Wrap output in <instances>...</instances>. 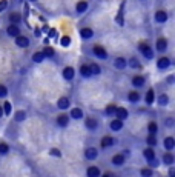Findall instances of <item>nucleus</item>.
<instances>
[{
	"label": "nucleus",
	"instance_id": "nucleus-14",
	"mask_svg": "<svg viewBox=\"0 0 175 177\" xmlns=\"http://www.w3.org/2000/svg\"><path fill=\"white\" fill-rule=\"evenodd\" d=\"M166 48H168V40H166V39H158V42H157L158 51L163 53V51H166Z\"/></svg>",
	"mask_w": 175,
	"mask_h": 177
},
{
	"label": "nucleus",
	"instance_id": "nucleus-34",
	"mask_svg": "<svg viewBox=\"0 0 175 177\" xmlns=\"http://www.w3.org/2000/svg\"><path fill=\"white\" fill-rule=\"evenodd\" d=\"M89 70H91V74H100V72H102L100 66H98V65H95V63H92V65L89 66Z\"/></svg>",
	"mask_w": 175,
	"mask_h": 177
},
{
	"label": "nucleus",
	"instance_id": "nucleus-53",
	"mask_svg": "<svg viewBox=\"0 0 175 177\" xmlns=\"http://www.w3.org/2000/svg\"><path fill=\"white\" fill-rule=\"evenodd\" d=\"M103 177H111V176H109V174H105V176H103Z\"/></svg>",
	"mask_w": 175,
	"mask_h": 177
},
{
	"label": "nucleus",
	"instance_id": "nucleus-6",
	"mask_svg": "<svg viewBox=\"0 0 175 177\" xmlns=\"http://www.w3.org/2000/svg\"><path fill=\"white\" fill-rule=\"evenodd\" d=\"M169 65H171V60H169L168 57H161V59L157 62V66L160 68V70H166Z\"/></svg>",
	"mask_w": 175,
	"mask_h": 177
},
{
	"label": "nucleus",
	"instance_id": "nucleus-38",
	"mask_svg": "<svg viewBox=\"0 0 175 177\" xmlns=\"http://www.w3.org/2000/svg\"><path fill=\"white\" fill-rule=\"evenodd\" d=\"M2 109L5 111V114H6V116H9V114H11V109H12V108H11V103H9V102H5V105H3Z\"/></svg>",
	"mask_w": 175,
	"mask_h": 177
},
{
	"label": "nucleus",
	"instance_id": "nucleus-24",
	"mask_svg": "<svg viewBox=\"0 0 175 177\" xmlns=\"http://www.w3.org/2000/svg\"><path fill=\"white\" fill-rule=\"evenodd\" d=\"M128 99H129V102L135 103V102H138V100H140V94H138V92H135V91H132V92H129Z\"/></svg>",
	"mask_w": 175,
	"mask_h": 177
},
{
	"label": "nucleus",
	"instance_id": "nucleus-19",
	"mask_svg": "<svg viewBox=\"0 0 175 177\" xmlns=\"http://www.w3.org/2000/svg\"><path fill=\"white\" fill-rule=\"evenodd\" d=\"M132 85H134V86H137V88H140V86H143V85H144V79H143L141 75L134 77V79H132Z\"/></svg>",
	"mask_w": 175,
	"mask_h": 177
},
{
	"label": "nucleus",
	"instance_id": "nucleus-18",
	"mask_svg": "<svg viewBox=\"0 0 175 177\" xmlns=\"http://www.w3.org/2000/svg\"><path fill=\"white\" fill-rule=\"evenodd\" d=\"M71 117L78 120V119H82V117H83V111H82L80 108H74V109L71 111Z\"/></svg>",
	"mask_w": 175,
	"mask_h": 177
},
{
	"label": "nucleus",
	"instance_id": "nucleus-13",
	"mask_svg": "<svg viewBox=\"0 0 175 177\" xmlns=\"http://www.w3.org/2000/svg\"><path fill=\"white\" fill-rule=\"evenodd\" d=\"M74 74H75V71H74V68H71V66H68V68L63 70V77H65L66 80H72V79H74Z\"/></svg>",
	"mask_w": 175,
	"mask_h": 177
},
{
	"label": "nucleus",
	"instance_id": "nucleus-7",
	"mask_svg": "<svg viewBox=\"0 0 175 177\" xmlns=\"http://www.w3.org/2000/svg\"><path fill=\"white\" fill-rule=\"evenodd\" d=\"M94 54H95L98 59H103V60L108 59V53H106L102 46H95V48H94Z\"/></svg>",
	"mask_w": 175,
	"mask_h": 177
},
{
	"label": "nucleus",
	"instance_id": "nucleus-44",
	"mask_svg": "<svg viewBox=\"0 0 175 177\" xmlns=\"http://www.w3.org/2000/svg\"><path fill=\"white\" fill-rule=\"evenodd\" d=\"M6 94H8V89H6V86L0 85V97H5Z\"/></svg>",
	"mask_w": 175,
	"mask_h": 177
},
{
	"label": "nucleus",
	"instance_id": "nucleus-21",
	"mask_svg": "<svg viewBox=\"0 0 175 177\" xmlns=\"http://www.w3.org/2000/svg\"><path fill=\"white\" fill-rule=\"evenodd\" d=\"M80 35H82L83 39H91V37L94 35V33H92L91 28H83V29L80 31Z\"/></svg>",
	"mask_w": 175,
	"mask_h": 177
},
{
	"label": "nucleus",
	"instance_id": "nucleus-37",
	"mask_svg": "<svg viewBox=\"0 0 175 177\" xmlns=\"http://www.w3.org/2000/svg\"><path fill=\"white\" fill-rule=\"evenodd\" d=\"M123 8H124V3H122L120 13H118V16H117V23H118V25H123V23H124V22H123Z\"/></svg>",
	"mask_w": 175,
	"mask_h": 177
},
{
	"label": "nucleus",
	"instance_id": "nucleus-35",
	"mask_svg": "<svg viewBox=\"0 0 175 177\" xmlns=\"http://www.w3.org/2000/svg\"><path fill=\"white\" fill-rule=\"evenodd\" d=\"M129 65H131L132 68H135V70H137V68H140V66H141V65H140V62H138V60H137L135 57H132V59L129 60Z\"/></svg>",
	"mask_w": 175,
	"mask_h": 177
},
{
	"label": "nucleus",
	"instance_id": "nucleus-28",
	"mask_svg": "<svg viewBox=\"0 0 175 177\" xmlns=\"http://www.w3.org/2000/svg\"><path fill=\"white\" fill-rule=\"evenodd\" d=\"M115 143V140L112 139V137H105L103 140H102V146L103 148H108V146H111V145H114Z\"/></svg>",
	"mask_w": 175,
	"mask_h": 177
},
{
	"label": "nucleus",
	"instance_id": "nucleus-30",
	"mask_svg": "<svg viewBox=\"0 0 175 177\" xmlns=\"http://www.w3.org/2000/svg\"><path fill=\"white\" fill-rule=\"evenodd\" d=\"M140 174H141V177H152L154 176V173H152L151 168H143L140 171Z\"/></svg>",
	"mask_w": 175,
	"mask_h": 177
},
{
	"label": "nucleus",
	"instance_id": "nucleus-29",
	"mask_svg": "<svg viewBox=\"0 0 175 177\" xmlns=\"http://www.w3.org/2000/svg\"><path fill=\"white\" fill-rule=\"evenodd\" d=\"M164 146H166V149H172L175 146V140L172 137H168V139L164 140Z\"/></svg>",
	"mask_w": 175,
	"mask_h": 177
},
{
	"label": "nucleus",
	"instance_id": "nucleus-17",
	"mask_svg": "<svg viewBox=\"0 0 175 177\" xmlns=\"http://www.w3.org/2000/svg\"><path fill=\"white\" fill-rule=\"evenodd\" d=\"M97 126H98V122H97L95 119H86V128L88 129L94 131V129H97Z\"/></svg>",
	"mask_w": 175,
	"mask_h": 177
},
{
	"label": "nucleus",
	"instance_id": "nucleus-9",
	"mask_svg": "<svg viewBox=\"0 0 175 177\" xmlns=\"http://www.w3.org/2000/svg\"><path fill=\"white\" fill-rule=\"evenodd\" d=\"M143 154H144V157H146V160H148V162H151V160H155V151H154L151 146H149V148H146Z\"/></svg>",
	"mask_w": 175,
	"mask_h": 177
},
{
	"label": "nucleus",
	"instance_id": "nucleus-33",
	"mask_svg": "<svg viewBox=\"0 0 175 177\" xmlns=\"http://www.w3.org/2000/svg\"><path fill=\"white\" fill-rule=\"evenodd\" d=\"M148 129H149V136H154L157 133V123L155 122H151L149 126H148Z\"/></svg>",
	"mask_w": 175,
	"mask_h": 177
},
{
	"label": "nucleus",
	"instance_id": "nucleus-50",
	"mask_svg": "<svg viewBox=\"0 0 175 177\" xmlns=\"http://www.w3.org/2000/svg\"><path fill=\"white\" fill-rule=\"evenodd\" d=\"M169 177H175V171H174V168H171V171H169Z\"/></svg>",
	"mask_w": 175,
	"mask_h": 177
},
{
	"label": "nucleus",
	"instance_id": "nucleus-42",
	"mask_svg": "<svg viewBox=\"0 0 175 177\" xmlns=\"http://www.w3.org/2000/svg\"><path fill=\"white\" fill-rule=\"evenodd\" d=\"M49 154H51V156H54V157H60V156H62V154H60V151H58L57 148H51Z\"/></svg>",
	"mask_w": 175,
	"mask_h": 177
},
{
	"label": "nucleus",
	"instance_id": "nucleus-16",
	"mask_svg": "<svg viewBox=\"0 0 175 177\" xmlns=\"http://www.w3.org/2000/svg\"><path fill=\"white\" fill-rule=\"evenodd\" d=\"M122 128H123V122H122V120L114 119V120L111 122V129H114V131H120Z\"/></svg>",
	"mask_w": 175,
	"mask_h": 177
},
{
	"label": "nucleus",
	"instance_id": "nucleus-45",
	"mask_svg": "<svg viewBox=\"0 0 175 177\" xmlns=\"http://www.w3.org/2000/svg\"><path fill=\"white\" fill-rule=\"evenodd\" d=\"M6 6H8V2H6V0H0V13H2V11H5V9H6Z\"/></svg>",
	"mask_w": 175,
	"mask_h": 177
},
{
	"label": "nucleus",
	"instance_id": "nucleus-54",
	"mask_svg": "<svg viewBox=\"0 0 175 177\" xmlns=\"http://www.w3.org/2000/svg\"><path fill=\"white\" fill-rule=\"evenodd\" d=\"M29 2H35V0H29Z\"/></svg>",
	"mask_w": 175,
	"mask_h": 177
},
{
	"label": "nucleus",
	"instance_id": "nucleus-31",
	"mask_svg": "<svg viewBox=\"0 0 175 177\" xmlns=\"http://www.w3.org/2000/svg\"><path fill=\"white\" fill-rule=\"evenodd\" d=\"M60 43H62V46L63 48H68L71 45V37H68V35H63L62 37V40H60Z\"/></svg>",
	"mask_w": 175,
	"mask_h": 177
},
{
	"label": "nucleus",
	"instance_id": "nucleus-48",
	"mask_svg": "<svg viewBox=\"0 0 175 177\" xmlns=\"http://www.w3.org/2000/svg\"><path fill=\"white\" fill-rule=\"evenodd\" d=\"M55 35H57V31H55V29H49V37L52 39V37H55Z\"/></svg>",
	"mask_w": 175,
	"mask_h": 177
},
{
	"label": "nucleus",
	"instance_id": "nucleus-4",
	"mask_svg": "<svg viewBox=\"0 0 175 177\" xmlns=\"http://www.w3.org/2000/svg\"><path fill=\"white\" fill-rule=\"evenodd\" d=\"M115 116H117L118 120L123 122V120L128 117V109H126V108H117V109H115Z\"/></svg>",
	"mask_w": 175,
	"mask_h": 177
},
{
	"label": "nucleus",
	"instance_id": "nucleus-11",
	"mask_svg": "<svg viewBox=\"0 0 175 177\" xmlns=\"http://www.w3.org/2000/svg\"><path fill=\"white\" fill-rule=\"evenodd\" d=\"M57 106H58L60 109H68V108H69V99H68V97H62V99H58Z\"/></svg>",
	"mask_w": 175,
	"mask_h": 177
},
{
	"label": "nucleus",
	"instance_id": "nucleus-3",
	"mask_svg": "<svg viewBox=\"0 0 175 177\" xmlns=\"http://www.w3.org/2000/svg\"><path fill=\"white\" fill-rule=\"evenodd\" d=\"M126 65H128V62H126V59H123V57H117V59L114 60V66H115L117 70H124Z\"/></svg>",
	"mask_w": 175,
	"mask_h": 177
},
{
	"label": "nucleus",
	"instance_id": "nucleus-36",
	"mask_svg": "<svg viewBox=\"0 0 175 177\" xmlns=\"http://www.w3.org/2000/svg\"><path fill=\"white\" fill-rule=\"evenodd\" d=\"M168 102H169V99H168V96H164V94H161L160 97H158V103L163 106V105H168Z\"/></svg>",
	"mask_w": 175,
	"mask_h": 177
},
{
	"label": "nucleus",
	"instance_id": "nucleus-22",
	"mask_svg": "<svg viewBox=\"0 0 175 177\" xmlns=\"http://www.w3.org/2000/svg\"><path fill=\"white\" fill-rule=\"evenodd\" d=\"M43 60H45V54L42 53V51L34 53V55H32V62H35V63H40V62H43Z\"/></svg>",
	"mask_w": 175,
	"mask_h": 177
},
{
	"label": "nucleus",
	"instance_id": "nucleus-23",
	"mask_svg": "<svg viewBox=\"0 0 175 177\" xmlns=\"http://www.w3.org/2000/svg\"><path fill=\"white\" fill-rule=\"evenodd\" d=\"M112 163H114V165H123V163H124V156H123V154L114 156V157H112Z\"/></svg>",
	"mask_w": 175,
	"mask_h": 177
},
{
	"label": "nucleus",
	"instance_id": "nucleus-52",
	"mask_svg": "<svg viewBox=\"0 0 175 177\" xmlns=\"http://www.w3.org/2000/svg\"><path fill=\"white\" fill-rule=\"evenodd\" d=\"M3 116V109H2V106H0V117Z\"/></svg>",
	"mask_w": 175,
	"mask_h": 177
},
{
	"label": "nucleus",
	"instance_id": "nucleus-25",
	"mask_svg": "<svg viewBox=\"0 0 175 177\" xmlns=\"http://www.w3.org/2000/svg\"><path fill=\"white\" fill-rule=\"evenodd\" d=\"M154 99H155V94H154L152 89H149L148 94H146V103H148V105H152V103H154Z\"/></svg>",
	"mask_w": 175,
	"mask_h": 177
},
{
	"label": "nucleus",
	"instance_id": "nucleus-5",
	"mask_svg": "<svg viewBox=\"0 0 175 177\" xmlns=\"http://www.w3.org/2000/svg\"><path fill=\"white\" fill-rule=\"evenodd\" d=\"M68 123H69V117H68V116L62 114V116L57 117V125H58V126L65 128V126H68Z\"/></svg>",
	"mask_w": 175,
	"mask_h": 177
},
{
	"label": "nucleus",
	"instance_id": "nucleus-46",
	"mask_svg": "<svg viewBox=\"0 0 175 177\" xmlns=\"http://www.w3.org/2000/svg\"><path fill=\"white\" fill-rule=\"evenodd\" d=\"M11 20L14 22V23H17V22H20V14H11Z\"/></svg>",
	"mask_w": 175,
	"mask_h": 177
},
{
	"label": "nucleus",
	"instance_id": "nucleus-15",
	"mask_svg": "<svg viewBox=\"0 0 175 177\" xmlns=\"http://www.w3.org/2000/svg\"><path fill=\"white\" fill-rule=\"evenodd\" d=\"M155 20H157L158 23H164V22L168 20V14H166L164 11H157V14H155Z\"/></svg>",
	"mask_w": 175,
	"mask_h": 177
},
{
	"label": "nucleus",
	"instance_id": "nucleus-2",
	"mask_svg": "<svg viewBox=\"0 0 175 177\" xmlns=\"http://www.w3.org/2000/svg\"><path fill=\"white\" fill-rule=\"evenodd\" d=\"M140 51L146 59H152V55H154V53H152V49H151L149 45H140Z\"/></svg>",
	"mask_w": 175,
	"mask_h": 177
},
{
	"label": "nucleus",
	"instance_id": "nucleus-49",
	"mask_svg": "<svg viewBox=\"0 0 175 177\" xmlns=\"http://www.w3.org/2000/svg\"><path fill=\"white\" fill-rule=\"evenodd\" d=\"M168 83H174V75H169L168 77Z\"/></svg>",
	"mask_w": 175,
	"mask_h": 177
},
{
	"label": "nucleus",
	"instance_id": "nucleus-51",
	"mask_svg": "<svg viewBox=\"0 0 175 177\" xmlns=\"http://www.w3.org/2000/svg\"><path fill=\"white\" fill-rule=\"evenodd\" d=\"M35 35L40 37V35H42V31H40V29H35Z\"/></svg>",
	"mask_w": 175,
	"mask_h": 177
},
{
	"label": "nucleus",
	"instance_id": "nucleus-32",
	"mask_svg": "<svg viewBox=\"0 0 175 177\" xmlns=\"http://www.w3.org/2000/svg\"><path fill=\"white\" fill-rule=\"evenodd\" d=\"M25 119H26V112L25 111H17L16 112V120L17 122H23Z\"/></svg>",
	"mask_w": 175,
	"mask_h": 177
},
{
	"label": "nucleus",
	"instance_id": "nucleus-40",
	"mask_svg": "<svg viewBox=\"0 0 175 177\" xmlns=\"http://www.w3.org/2000/svg\"><path fill=\"white\" fill-rule=\"evenodd\" d=\"M9 151V146L6 143H0V154H6Z\"/></svg>",
	"mask_w": 175,
	"mask_h": 177
},
{
	"label": "nucleus",
	"instance_id": "nucleus-12",
	"mask_svg": "<svg viewBox=\"0 0 175 177\" xmlns=\"http://www.w3.org/2000/svg\"><path fill=\"white\" fill-rule=\"evenodd\" d=\"M86 174H88V177H100V169L97 166H89Z\"/></svg>",
	"mask_w": 175,
	"mask_h": 177
},
{
	"label": "nucleus",
	"instance_id": "nucleus-47",
	"mask_svg": "<svg viewBox=\"0 0 175 177\" xmlns=\"http://www.w3.org/2000/svg\"><path fill=\"white\" fill-rule=\"evenodd\" d=\"M166 126H174V119H171V117H169V119L166 120Z\"/></svg>",
	"mask_w": 175,
	"mask_h": 177
},
{
	"label": "nucleus",
	"instance_id": "nucleus-8",
	"mask_svg": "<svg viewBox=\"0 0 175 177\" xmlns=\"http://www.w3.org/2000/svg\"><path fill=\"white\" fill-rule=\"evenodd\" d=\"M97 154H98V153H97V149H95V148H92V146H91V148H88L86 151H85V156H86V159H89V160L97 159Z\"/></svg>",
	"mask_w": 175,
	"mask_h": 177
},
{
	"label": "nucleus",
	"instance_id": "nucleus-20",
	"mask_svg": "<svg viewBox=\"0 0 175 177\" xmlns=\"http://www.w3.org/2000/svg\"><path fill=\"white\" fill-rule=\"evenodd\" d=\"M174 162H175V157L171 154V153H168V154L163 156V163H166V165H172Z\"/></svg>",
	"mask_w": 175,
	"mask_h": 177
},
{
	"label": "nucleus",
	"instance_id": "nucleus-27",
	"mask_svg": "<svg viewBox=\"0 0 175 177\" xmlns=\"http://www.w3.org/2000/svg\"><path fill=\"white\" fill-rule=\"evenodd\" d=\"M80 74L83 75V77H91L92 74H91V70H89V66L88 65H83L82 68H80Z\"/></svg>",
	"mask_w": 175,
	"mask_h": 177
},
{
	"label": "nucleus",
	"instance_id": "nucleus-26",
	"mask_svg": "<svg viewBox=\"0 0 175 177\" xmlns=\"http://www.w3.org/2000/svg\"><path fill=\"white\" fill-rule=\"evenodd\" d=\"M86 8H88V3H86V2H78L75 9H77V13H80V14H82V13H85V11H86Z\"/></svg>",
	"mask_w": 175,
	"mask_h": 177
},
{
	"label": "nucleus",
	"instance_id": "nucleus-1",
	"mask_svg": "<svg viewBox=\"0 0 175 177\" xmlns=\"http://www.w3.org/2000/svg\"><path fill=\"white\" fill-rule=\"evenodd\" d=\"M16 45L20 48H28L29 46V39L25 37V35H17L16 37Z\"/></svg>",
	"mask_w": 175,
	"mask_h": 177
},
{
	"label": "nucleus",
	"instance_id": "nucleus-55",
	"mask_svg": "<svg viewBox=\"0 0 175 177\" xmlns=\"http://www.w3.org/2000/svg\"><path fill=\"white\" fill-rule=\"evenodd\" d=\"M17 2H22V0H17Z\"/></svg>",
	"mask_w": 175,
	"mask_h": 177
},
{
	"label": "nucleus",
	"instance_id": "nucleus-41",
	"mask_svg": "<svg viewBox=\"0 0 175 177\" xmlns=\"http://www.w3.org/2000/svg\"><path fill=\"white\" fill-rule=\"evenodd\" d=\"M115 109H117L115 106H108L106 108V114L108 116H112V114H115Z\"/></svg>",
	"mask_w": 175,
	"mask_h": 177
},
{
	"label": "nucleus",
	"instance_id": "nucleus-39",
	"mask_svg": "<svg viewBox=\"0 0 175 177\" xmlns=\"http://www.w3.org/2000/svg\"><path fill=\"white\" fill-rule=\"evenodd\" d=\"M42 53L45 54V57H52V55H54V49L48 46V48H45V49H43Z\"/></svg>",
	"mask_w": 175,
	"mask_h": 177
},
{
	"label": "nucleus",
	"instance_id": "nucleus-43",
	"mask_svg": "<svg viewBox=\"0 0 175 177\" xmlns=\"http://www.w3.org/2000/svg\"><path fill=\"white\" fill-rule=\"evenodd\" d=\"M155 143H157V140H155L154 136H149V137H148V145H149V146H154Z\"/></svg>",
	"mask_w": 175,
	"mask_h": 177
},
{
	"label": "nucleus",
	"instance_id": "nucleus-10",
	"mask_svg": "<svg viewBox=\"0 0 175 177\" xmlns=\"http://www.w3.org/2000/svg\"><path fill=\"white\" fill-rule=\"evenodd\" d=\"M6 33L11 35V37H17V35L20 34V29H18L17 25H9L8 29H6Z\"/></svg>",
	"mask_w": 175,
	"mask_h": 177
}]
</instances>
